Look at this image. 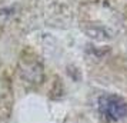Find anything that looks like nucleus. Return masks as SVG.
Listing matches in <instances>:
<instances>
[{
	"label": "nucleus",
	"instance_id": "nucleus-1",
	"mask_svg": "<svg viewBox=\"0 0 127 123\" xmlns=\"http://www.w3.org/2000/svg\"><path fill=\"white\" fill-rule=\"evenodd\" d=\"M98 110L104 119L116 122L127 116V102L116 94H104L98 99Z\"/></svg>",
	"mask_w": 127,
	"mask_h": 123
}]
</instances>
